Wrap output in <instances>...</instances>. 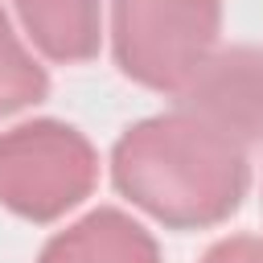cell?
Listing matches in <instances>:
<instances>
[{
	"label": "cell",
	"mask_w": 263,
	"mask_h": 263,
	"mask_svg": "<svg viewBox=\"0 0 263 263\" xmlns=\"http://www.w3.org/2000/svg\"><path fill=\"white\" fill-rule=\"evenodd\" d=\"M115 185L168 226H210L242 201V140L189 107L144 119L115 144Z\"/></svg>",
	"instance_id": "1"
},
{
	"label": "cell",
	"mask_w": 263,
	"mask_h": 263,
	"mask_svg": "<svg viewBox=\"0 0 263 263\" xmlns=\"http://www.w3.org/2000/svg\"><path fill=\"white\" fill-rule=\"evenodd\" d=\"M218 0H115L123 74L156 90H185L210 62Z\"/></svg>",
	"instance_id": "2"
},
{
	"label": "cell",
	"mask_w": 263,
	"mask_h": 263,
	"mask_svg": "<svg viewBox=\"0 0 263 263\" xmlns=\"http://www.w3.org/2000/svg\"><path fill=\"white\" fill-rule=\"evenodd\" d=\"M95 185L90 144L62 123H25L0 136V201L33 222L78 205Z\"/></svg>",
	"instance_id": "3"
},
{
	"label": "cell",
	"mask_w": 263,
	"mask_h": 263,
	"mask_svg": "<svg viewBox=\"0 0 263 263\" xmlns=\"http://www.w3.org/2000/svg\"><path fill=\"white\" fill-rule=\"evenodd\" d=\"M181 103L234 140H263V58L251 49H230L205 62Z\"/></svg>",
	"instance_id": "4"
},
{
	"label": "cell",
	"mask_w": 263,
	"mask_h": 263,
	"mask_svg": "<svg viewBox=\"0 0 263 263\" xmlns=\"http://www.w3.org/2000/svg\"><path fill=\"white\" fill-rule=\"evenodd\" d=\"M41 263H156V242L115 210H99L74 230L58 234Z\"/></svg>",
	"instance_id": "5"
},
{
	"label": "cell",
	"mask_w": 263,
	"mask_h": 263,
	"mask_svg": "<svg viewBox=\"0 0 263 263\" xmlns=\"http://www.w3.org/2000/svg\"><path fill=\"white\" fill-rule=\"evenodd\" d=\"M29 37L58 62H82L99 49V0H16Z\"/></svg>",
	"instance_id": "6"
},
{
	"label": "cell",
	"mask_w": 263,
	"mask_h": 263,
	"mask_svg": "<svg viewBox=\"0 0 263 263\" xmlns=\"http://www.w3.org/2000/svg\"><path fill=\"white\" fill-rule=\"evenodd\" d=\"M45 86H49L45 70L16 45V37L8 33V21L0 12V115L45 99Z\"/></svg>",
	"instance_id": "7"
},
{
	"label": "cell",
	"mask_w": 263,
	"mask_h": 263,
	"mask_svg": "<svg viewBox=\"0 0 263 263\" xmlns=\"http://www.w3.org/2000/svg\"><path fill=\"white\" fill-rule=\"evenodd\" d=\"M205 263H263V238H230L218 242Z\"/></svg>",
	"instance_id": "8"
}]
</instances>
